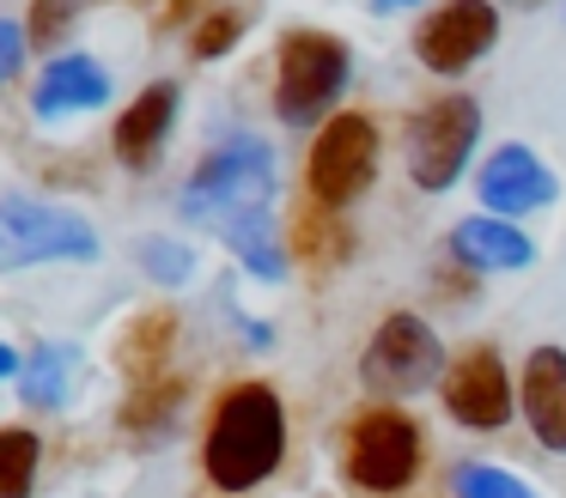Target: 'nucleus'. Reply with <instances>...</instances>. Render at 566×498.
<instances>
[{
	"mask_svg": "<svg viewBox=\"0 0 566 498\" xmlns=\"http://www.w3.org/2000/svg\"><path fill=\"white\" fill-rule=\"evenodd\" d=\"M451 262H463L469 274H517L536 262V243H530V231H517V219L475 213L451 225Z\"/></svg>",
	"mask_w": 566,
	"mask_h": 498,
	"instance_id": "obj_12",
	"label": "nucleus"
},
{
	"mask_svg": "<svg viewBox=\"0 0 566 498\" xmlns=\"http://www.w3.org/2000/svg\"><path fill=\"white\" fill-rule=\"evenodd\" d=\"M19 364H25V359H19V352L7 347V340H0V383H7V377H19Z\"/></svg>",
	"mask_w": 566,
	"mask_h": 498,
	"instance_id": "obj_26",
	"label": "nucleus"
},
{
	"mask_svg": "<svg viewBox=\"0 0 566 498\" xmlns=\"http://www.w3.org/2000/svg\"><path fill=\"white\" fill-rule=\"evenodd\" d=\"M475 194L488 213H505V219H524V213H542V206L560 201V177H554L548 165H542L530 146H500V152L481 165L475 177Z\"/></svg>",
	"mask_w": 566,
	"mask_h": 498,
	"instance_id": "obj_11",
	"label": "nucleus"
},
{
	"mask_svg": "<svg viewBox=\"0 0 566 498\" xmlns=\"http://www.w3.org/2000/svg\"><path fill=\"white\" fill-rule=\"evenodd\" d=\"M140 274L153 286H189L196 279V250L184 237H147L140 243Z\"/></svg>",
	"mask_w": 566,
	"mask_h": 498,
	"instance_id": "obj_22",
	"label": "nucleus"
},
{
	"mask_svg": "<svg viewBox=\"0 0 566 498\" xmlns=\"http://www.w3.org/2000/svg\"><path fill=\"white\" fill-rule=\"evenodd\" d=\"M177 340V316L171 310H147L128 322L123 347H116V359H123L128 383H153V377H165V352H171Z\"/></svg>",
	"mask_w": 566,
	"mask_h": 498,
	"instance_id": "obj_18",
	"label": "nucleus"
},
{
	"mask_svg": "<svg viewBox=\"0 0 566 498\" xmlns=\"http://www.w3.org/2000/svg\"><path fill=\"white\" fill-rule=\"evenodd\" d=\"M286 456V407L269 383H238L232 395L213 407L208 444H201V468L220 492H250L262 486Z\"/></svg>",
	"mask_w": 566,
	"mask_h": 498,
	"instance_id": "obj_1",
	"label": "nucleus"
},
{
	"mask_svg": "<svg viewBox=\"0 0 566 498\" xmlns=\"http://www.w3.org/2000/svg\"><path fill=\"white\" fill-rule=\"evenodd\" d=\"M420 474V425L396 407L359 413L354 432H347V480L371 498L408 492Z\"/></svg>",
	"mask_w": 566,
	"mask_h": 498,
	"instance_id": "obj_8",
	"label": "nucleus"
},
{
	"mask_svg": "<svg viewBox=\"0 0 566 498\" xmlns=\"http://www.w3.org/2000/svg\"><path fill=\"white\" fill-rule=\"evenodd\" d=\"M220 243L238 255V262H244V274L269 279V286H281V279H286V243H281V231H274L269 206L226 219V225H220Z\"/></svg>",
	"mask_w": 566,
	"mask_h": 498,
	"instance_id": "obj_17",
	"label": "nucleus"
},
{
	"mask_svg": "<svg viewBox=\"0 0 566 498\" xmlns=\"http://www.w3.org/2000/svg\"><path fill=\"white\" fill-rule=\"evenodd\" d=\"M371 177H378V128H371V116H354V109L329 116L305 158L311 201L342 213V206H354L371 189Z\"/></svg>",
	"mask_w": 566,
	"mask_h": 498,
	"instance_id": "obj_6",
	"label": "nucleus"
},
{
	"mask_svg": "<svg viewBox=\"0 0 566 498\" xmlns=\"http://www.w3.org/2000/svg\"><path fill=\"white\" fill-rule=\"evenodd\" d=\"M378 12H408V7H420V0H371Z\"/></svg>",
	"mask_w": 566,
	"mask_h": 498,
	"instance_id": "obj_27",
	"label": "nucleus"
},
{
	"mask_svg": "<svg viewBox=\"0 0 566 498\" xmlns=\"http://www.w3.org/2000/svg\"><path fill=\"white\" fill-rule=\"evenodd\" d=\"M177 407H184V383L153 377V383H135V395H128V407H123V425L128 432H159V425H171Z\"/></svg>",
	"mask_w": 566,
	"mask_h": 498,
	"instance_id": "obj_21",
	"label": "nucleus"
},
{
	"mask_svg": "<svg viewBox=\"0 0 566 498\" xmlns=\"http://www.w3.org/2000/svg\"><path fill=\"white\" fill-rule=\"evenodd\" d=\"M347 43L329 31H293L281 43V80H274V109L286 128H311L335 109V97L347 92Z\"/></svg>",
	"mask_w": 566,
	"mask_h": 498,
	"instance_id": "obj_4",
	"label": "nucleus"
},
{
	"mask_svg": "<svg viewBox=\"0 0 566 498\" xmlns=\"http://www.w3.org/2000/svg\"><path fill=\"white\" fill-rule=\"evenodd\" d=\"M475 140H481V104L475 97L451 92V97H439V104H427L408 121V177H415V189L444 194L469 170Z\"/></svg>",
	"mask_w": 566,
	"mask_h": 498,
	"instance_id": "obj_5",
	"label": "nucleus"
},
{
	"mask_svg": "<svg viewBox=\"0 0 566 498\" xmlns=\"http://www.w3.org/2000/svg\"><path fill=\"white\" fill-rule=\"evenodd\" d=\"M444 347L439 335H432L427 316L415 310H396L378 322V335H371L366 359H359V377H366L378 395H420V389L444 383Z\"/></svg>",
	"mask_w": 566,
	"mask_h": 498,
	"instance_id": "obj_7",
	"label": "nucleus"
},
{
	"mask_svg": "<svg viewBox=\"0 0 566 498\" xmlns=\"http://www.w3.org/2000/svg\"><path fill=\"white\" fill-rule=\"evenodd\" d=\"M517 407H524L536 444L554 449V456H566V352L560 347H536L524 359V377H517Z\"/></svg>",
	"mask_w": 566,
	"mask_h": 498,
	"instance_id": "obj_13",
	"label": "nucleus"
},
{
	"mask_svg": "<svg viewBox=\"0 0 566 498\" xmlns=\"http://www.w3.org/2000/svg\"><path fill=\"white\" fill-rule=\"evenodd\" d=\"M80 395V347L67 340H43L25 364H19V401L38 413H62Z\"/></svg>",
	"mask_w": 566,
	"mask_h": 498,
	"instance_id": "obj_16",
	"label": "nucleus"
},
{
	"mask_svg": "<svg viewBox=\"0 0 566 498\" xmlns=\"http://www.w3.org/2000/svg\"><path fill=\"white\" fill-rule=\"evenodd\" d=\"M444 413L469 432H500L505 420L517 413V389H512V371L493 347H475L444 371Z\"/></svg>",
	"mask_w": 566,
	"mask_h": 498,
	"instance_id": "obj_9",
	"label": "nucleus"
},
{
	"mask_svg": "<svg viewBox=\"0 0 566 498\" xmlns=\"http://www.w3.org/2000/svg\"><path fill=\"white\" fill-rule=\"evenodd\" d=\"M104 104H111V73H104V61L80 55V49L55 55L50 67L38 73V92H31V109H38L43 121L86 116V109H104Z\"/></svg>",
	"mask_w": 566,
	"mask_h": 498,
	"instance_id": "obj_14",
	"label": "nucleus"
},
{
	"mask_svg": "<svg viewBox=\"0 0 566 498\" xmlns=\"http://www.w3.org/2000/svg\"><path fill=\"white\" fill-rule=\"evenodd\" d=\"M269 201H274V152L256 134L220 140L196 165V177L184 182V219L189 225H213V231H220L226 219L256 213V206H269Z\"/></svg>",
	"mask_w": 566,
	"mask_h": 498,
	"instance_id": "obj_2",
	"label": "nucleus"
},
{
	"mask_svg": "<svg viewBox=\"0 0 566 498\" xmlns=\"http://www.w3.org/2000/svg\"><path fill=\"white\" fill-rule=\"evenodd\" d=\"M238 31H244V24H238V12H213V19H201L196 24V61H220L226 49L238 43Z\"/></svg>",
	"mask_w": 566,
	"mask_h": 498,
	"instance_id": "obj_23",
	"label": "nucleus"
},
{
	"mask_svg": "<svg viewBox=\"0 0 566 498\" xmlns=\"http://www.w3.org/2000/svg\"><path fill=\"white\" fill-rule=\"evenodd\" d=\"M74 12H80V0H38L31 7V43H62V31L74 24Z\"/></svg>",
	"mask_w": 566,
	"mask_h": 498,
	"instance_id": "obj_24",
	"label": "nucleus"
},
{
	"mask_svg": "<svg viewBox=\"0 0 566 498\" xmlns=\"http://www.w3.org/2000/svg\"><path fill=\"white\" fill-rule=\"evenodd\" d=\"M31 55V31L19 19H0V85H13L19 67H25Z\"/></svg>",
	"mask_w": 566,
	"mask_h": 498,
	"instance_id": "obj_25",
	"label": "nucleus"
},
{
	"mask_svg": "<svg viewBox=\"0 0 566 498\" xmlns=\"http://www.w3.org/2000/svg\"><path fill=\"white\" fill-rule=\"evenodd\" d=\"M38 462H43L38 432L7 425V432H0V498H31V486H38Z\"/></svg>",
	"mask_w": 566,
	"mask_h": 498,
	"instance_id": "obj_19",
	"label": "nucleus"
},
{
	"mask_svg": "<svg viewBox=\"0 0 566 498\" xmlns=\"http://www.w3.org/2000/svg\"><path fill=\"white\" fill-rule=\"evenodd\" d=\"M451 492L457 498H542L524 474L500 468V462H457V468H451Z\"/></svg>",
	"mask_w": 566,
	"mask_h": 498,
	"instance_id": "obj_20",
	"label": "nucleus"
},
{
	"mask_svg": "<svg viewBox=\"0 0 566 498\" xmlns=\"http://www.w3.org/2000/svg\"><path fill=\"white\" fill-rule=\"evenodd\" d=\"M177 109H184V92H177L171 80H159V85H147V92L135 97V104L116 116V158H123L128 170H147L153 158L165 152V140H171V128H177Z\"/></svg>",
	"mask_w": 566,
	"mask_h": 498,
	"instance_id": "obj_15",
	"label": "nucleus"
},
{
	"mask_svg": "<svg viewBox=\"0 0 566 498\" xmlns=\"http://www.w3.org/2000/svg\"><path fill=\"white\" fill-rule=\"evenodd\" d=\"M493 36H500V12H493L488 0H451V7H439L427 24H420L415 55H420V67L457 80V73H469L481 55H488Z\"/></svg>",
	"mask_w": 566,
	"mask_h": 498,
	"instance_id": "obj_10",
	"label": "nucleus"
},
{
	"mask_svg": "<svg viewBox=\"0 0 566 498\" xmlns=\"http://www.w3.org/2000/svg\"><path fill=\"white\" fill-rule=\"evenodd\" d=\"M98 225L62 201L38 194H0V274L43 262H98Z\"/></svg>",
	"mask_w": 566,
	"mask_h": 498,
	"instance_id": "obj_3",
	"label": "nucleus"
}]
</instances>
